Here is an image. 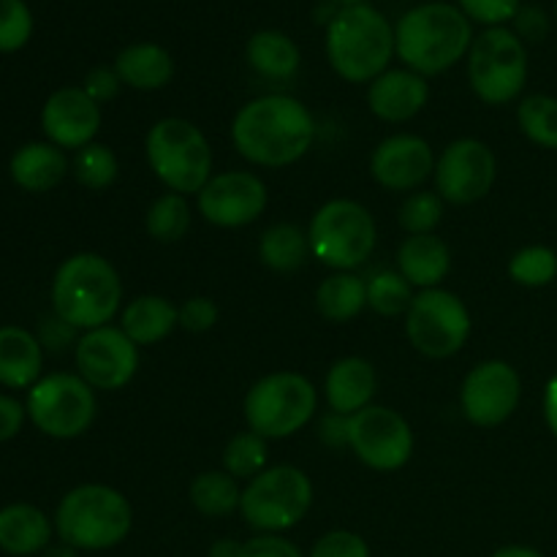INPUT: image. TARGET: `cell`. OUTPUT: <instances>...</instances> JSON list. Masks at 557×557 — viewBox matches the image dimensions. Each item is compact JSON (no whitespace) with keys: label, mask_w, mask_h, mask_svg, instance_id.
Segmentation results:
<instances>
[{"label":"cell","mask_w":557,"mask_h":557,"mask_svg":"<svg viewBox=\"0 0 557 557\" xmlns=\"http://www.w3.org/2000/svg\"><path fill=\"white\" fill-rule=\"evenodd\" d=\"M232 141L239 156L253 166H292L313 147L315 117L294 96H259L234 114Z\"/></svg>","instance_id":"6da1fadb"},{"label":"cell","mask_w":557,"mask_h":557,"mask_svg":"<svg viewBox=\"0 0 557 557\" xmlns=\"http://www.w3.org/2000/svg\"><path fill=\"white\" fill-rule=\"evenodd\" d=\"M471 44V20L462 14L460 5L444 0L406 11L395 25V54L406 69L417 71L424 79L444 74L468 58Z\"/></svg>","instance_id":"7a4b0ae2"},{"label":"cell","mask_w":557,"mask_h":557,"mask_svg":"<svg viewBox=\"0 0 557 557\" xmlns=\"http://www.w3.org/2000/svg\"><path fill=\"white\" fill-rule=\"evenodd\" d=\"M123 305V281L112 261L101 253L69 256L52 277V313L74 326L90 332L112 324Z\"/></svg>","instance_id":"3957f363"},{"label":"cell","mask_w":557,"mask_h":557,"mask_svg":"<svg viewBox=\"0 0 557 557\" xmlns=\"http://www.w3.org/2000/svg\"><path fill=\"white\" fill-rule=\"evenodd\" d=\"M326 58L332 71L351 85H370L389 71L395 58V27L373 5L337 9L326 25Z\"/></svg>","instance_id":"277c9868"},{"label":"cell","mask_w":557,"mask_h":557,"mask_svg":"<svg viewBox=\"0 0 557 557\" xmlns=\"http://www.w3.org/2000/svg\"><path fill=\"white\" fill-rule=\"evenodd\" d=\"M134 506L109 484H79L69 490L54 511V533L79 553H103L128 539Z\"/></svg>","instance_id":"5b68a950"},{"label":"cell","mask_w":557,"mask_h":557,"mask_svg":"<svg viewBox=\"0 0 557 557\" xmlns=\"http://www.w3.org/2000/svg\"><path fill=\"white\" fill-rule=\"evenodd\" d=\"M145 156L166 190L196 196L212 177V147L205 131L185 117H163L147 131Z\"/></svg>","instance_id":"8992f818"},{"label":"cell","mask_w":557,"mask_h":557,"mask_svg":"<svg viewBox=\"0 0 557 557\" xmlns=\"http://www.w3.org/2000/svg\"><path fill=\"white\" fill-rule=\"evenodd\" d=\"M243 411L248 430H253L261 438H292L319 411V389L302 373L277 370L250 386Z\"/></svg>","instance_id":"52a82bcc"},{"label":"cell","mask_w":557,"mask_h":557,"mask_svg":"<svg viewBox=\"0 0 557 557\" xmlns=\"http://www.w3.org/2000/svg\"><path fill=\"white\" fill-rule=\"evenodd\" d=\"M310 253L332 272H354L373 256L379 226L373 212L354 199H332L315 210L308 226Z\"/></svg>","instance_id":"ba28073f"},{"label":"cell","mask_w":557,"mask_h":557,"mask_svg":"<svg viewBox=\"0 0 557 557\" xmlns=\"http://www.w3.org/2000/svg\"><path fill=\"white\" fill-rule=\"evenodd\" d=\"M313 506V482L297 466H272L243 487L239 515L253 531L281 533L308 517Z\"/></svg>","instance_id":"9c48e42d"},{"label":"cell","mask_w":557,"mask_h":557,"mask_svg":"<svg viewBox=\"0 0 557 557\" xmlns=\"http://www.w3.org/2000/svg\"><path fill=\"white\" fill-rule=\"evenodd\" d=\"M468 82L479 101L504 107L520 98L528 82V49L509 27H487L468 52Z\"/></svg>","instance_id":"30bf717a"},{"label":"cell","mask_w":557,"mask_h":557,"mask_svg":"<svg viewBox=\"0 0 557 557\" xmlns=\"http://www.w3.org/2000/svg\"><path fill=\"white\" fill-rule=\"evenodd\" d=\"M27 419L54 441H74L92 428L98 413L96 389L79 373L41 375L27 389Z\"/></svg>","instance_id":"8fae6325"},{"label":"cell","mask_w":557,"mask_h":557,"mask_svg":"<svg viewBox=\"0 0 557 557\" xmlns=\"http://www.w3.org/2000/svg\"><path fill=\"white\" fill-rule=\"evenodd\" d=\"M473 319L468 305L446 288H424L406 313V337L422 357L449 359L468 343Z\"/></svg>","instance_id":"7c38bea8"},{"label":"cell","mask_w":557,"mask_h":557,"mask_svg":"<svg viewBox=\"0 0 557 557\" xmlns=\"http://www.w3.org/2000/svg\"><path fill=\"white\" fill-rule=\"evenodd\" d=\"M435 194L446 205L468 207L487 199L498 180V158L482 139H455L435 158Z\"/></svg>","instance_id":"4fadbf2b"},{"label":"cell","mask_w":557,"mask_h":557,"mask_svg":"<svg viewBox=\"0 0 557 557\" xmlns=\"http://www.w3.org/2000/svg\"><path fill=\"white\" fill-rule=\"evenodd\" d=\"M348 449L370 471H400L413 455V430L395 408L368 406L351 417Z\"/></svg>","instance_id":"5bb4252c"},{"label":"cell","mask_w":557,"mask_h":557,"mask_svg":"<svg viewBox=\"0 0 557 557\" xmlns=\"http://www.w3.org/2000/svg\"><path fill=\"white\" fill-rule=\"evenodd\" d=\"M522 400V379L504 359H484L462 379L460 408L473 428H500Z\"/></svg>","instance_id":"9a60e30c"},{"label":"cell","mask_w":557,"mask_h":557,"mask_svg":"<svg viewBox=\"0 0 557 557\" xmlns=\"http://www.w3.org/2000/svg\"><path fill=\"white\" fill-rule=\"evenodd\" d=\"M76 373L98 392H117L134 381L139 370V346L120 326H98L82 332L74 343Z\"/></svg>","instance_id":"2e32d148"},{"label":"cell","mask_w":557,"mask_h":557,"mask_svg":"<svg viewBox=\"0 0 557 557\" xmlns=\"http://www.w3.org/2000/svg\"><path fill=\"white\" fill-rule=\"evenodd\" d=\"M267 185L253 172L212 174L210 183L196 194V210L207 223L218 228H243L259 221L267 210Z\"/></svg>","instance_id":"e0dca14e"},{"label":"cell","mask_w":557,"mask_h":557,"mask_svg":"<svg viewBox=\"0 0 557 557\" xmlns=\"http://www.w3.org/2000/svg\"><path fill=\"white\" fill-rule=\"evenodd\" d=\"M101 123V103L92 101L82 87H60L41 107L44 136L60 150H82L92 145Z\"/></svg>","instance_id":"ac0fdd59"},{"label":"cell","mask_w":557,"mask_h":557,"mask_svg":"<svg viewBox=\"0 0 557 557\" xmlns=\"http://www.w3.org/2000/svg\"><path fill=\"white\" fill-rule=\"evenodd\" d=\"M435 172V156L428 139L417 134H392L370 156V174L386 190H417Z\"/></svg>","instance_id":"d6986e66"},{"label":"cell","mask_w":557,"mask_h":557,"mask_svg":"<svg viewBox=\"0 0 557 557\" xmlns=\"http://www.w3.org/2000/svg\"><path fill=\"white\" fill-rule=\"evenodd\" d=\"M430 101V85L411 69H389L368 85V109L392 125L417 117Z\"/></svg>","instance_id":"ffe728a7"},{"label":"cell","mask_w":557,"mask_h":557,"mask_svg":"<svg viewBox=\"0 0 557 557\" xmlns=\"http://www.w3.org/2000/svg\"><path fill=\"white\" fill-rule=\"evenodd\" d=\"M375 392H379V373L368 359L343 357L326 370L324 400L330 411L354 417L362 408L373 406Z\"/></svg>","instance_id":"44dd1931"},{"label":"cell","mask_w":557,"mask_h":557,"mask_svg":"<svg viewBox=\"0 0 557 557\" xmlns=\"http://www.w3.org/2000/svg\"><path fill=\"white\" fill-rule=\"evenodd\" d=\"M71 163L65 150L54 147L52 141H27L11 156L9 174L16 188L27 194H47L58 188L69 174Z\"/></svg>","instance_id":"7402d4cb"},{"label":"cell","mask_w":557,"mask_h":557,"mask_svg":"<svg viewBox=\"0 0 557 557\" xmlns=\"http://www.w3.org/2000/svg\"><path fill=\"white\" fill-rule=\"evenodd\" d=\"M397 272L413 288H441L451 272V250L435 234H413L397 248Z\"/></svg>","instance_id":"603a6c76"},{"label":"cell","mask_w":557,"mask_h":557,"mask_svg":"<svg viewBox=\"0 0 557 557\" xmlns=\"http://www.w3.org/2000/svg\"><path fill=\"white\" fill-rule=\"evenodd\" d=\"M44 370V346L38 335L22 326H0V386L30 389Z\"/></svg>","instance_id":"cb8c5ba5"},{"label":"cell","mask_w":557,"mask_h":557,"mask_svg":"<svg viewBox=\"0 0 557 557\" xmlns=\"http://www.w3.org/2000/svg\"><path fill=\"white\" fill-rule=\"evenodd\" d=\"M54 520L38 506L9 504L0 509V549L11 557H30L44 553L52 542Z\"/></svg>","instance_id":"d4e9b609"},{"label":"cell","mask_w":557,"mask_h":557,"mask_svg":"<svg viewBox=\"0 0 557 557\" xmlns=\"http://www.w3.org/2000/svg\"><path fill=\"white\" fill-rule=\"evenodd\" d=\"M114 71L131 90H163L174 76V58L166 47L152 41L131 44L114 58Z\"/></svg>","instance_id":"484cf974"},{"label":"cell","mask_w":557,"mask_h":557,"mask_svg":"<svg viewBox=\"0 0 557 557\" xmlns=\"http://www.w3.org/2000/svg\"><path fill=\"white\" fill-rule=\"evenodd\" d=\"M180 326L177 305L169 302L161 294H141L134 297L120 313V330L136 346H158Z\"/></svg>","instance_id":"4316f807"},{"label":"cell","mask_w":557,"mask_h":557,"mask_svg":"<svg viewBox=\"0 0 557 557\" xmlns=\"http://www.w3.org/2000/svg\"><path fill=\"white\" fill-rule=\"evenodd\" d=\"M245 58L256 74L270 82L294 79L302 65V52H299L297 41L281 30L253 33L245 47Z\"/></svg>","instance_id":"83f0119b"},{"label":"cell","mask_w":557,"mask_h":557,"mask_svg":"<svg viewBox=\"0 0 557 557\" xmlns=\"http://www.w3.org/2000/svg\"><path fill=\"white\" fill-rule=\"evenodd\" d=\"M368 308V281L357 272H332L315 288V310L332 324H346Z\"/></svg>","instance_id":"f1b7e54d"},{"label":"cell","mask_w":557,"mask_h":557,"mask_svg":"<svg viewBox=\"0 0 557 557\" xmlns=\"http://www.w3.org/2000/svg\"><path fill=\"white\" fill-rule=\"evenodd\" d=\"M310 256L313 253H310L308 232H302L294 223H275V226L264 228L259 239L261 264L272 272H281V275L302 270Z\"/></svg>","instance_id":"f546056e"},{"label":"cell","mask_w":557,"mask_h":557,"mask_svg":"<svg viewBox=\"0 0 557 557\" xmlns=\"http://www.w3.org/2000/svg\"><path fill=\"white\" fill-rule=\"evenodd\" d=\"M190 506L199 511L201 517H232L234 511H239L243 504V487H239L237 479L226 471H201L199 476L190 482Z\"/></svg>","instance_id":"4dcf8cb0"},{"label":"cell","mask_w":557,"mask_h":557,"mask_svg":"<svg viewBox=\"0 0 557 557\" xmlns=\"http://www.w3.org/2000/svg\"><path fill=\"white\" fill-rule=\"evenodd\" d=\"M190 223H194V210H190L188 196L172 194V190L152 199L145 212L147 234L161 245L180 243L190 232Z\"/></svg>","instance_id":"1f68e13d"},{"label":"cell","mask_w":557,"mask_h":557,"mask_svg":"<svg viewBox=\"0 0 557 557\" xmlns=\"http://www.w3.org/2000/svg\"><path fill=\"white\" fill-rule=\"evenodd\" d=\"M517 125L533 145L557 150V98L547 92L525 96L517 107Z\"/></svg>","instance_id":"d6a6232c"},{"label":"cell","mask_w":557,"mask_h":557,"mask_svg":"<svg viewBox=\"0 0 557 557\" xmlns=\"http://www.w3.org/2000/svg\"><path fill=\"white\" fill-rule=\"evenodd\" d=\"M413 297V286L397 270H381L368 281V308L384 319L406 315Z\"/></svg>","instance_id":"836d02e7"},{"label":"cell","mask_w":557,"mask_h":557,"mask_svg":"<svg viewBox=\"0 0 557 557\" xmlns=\"http://www.w3.org/2000/svg\"><path fill=\"white\" fill-rule=\"evenodd\" d=\"M509 277L522 288H547L557 281V253L547 245H525L509 259Z\"/></svg>","instance_id":"e575fe53"},{"label":"cell","mask_w":557,"mask_h":557,"mask_svg":"<svg viewBox=\"0 0 557 557\" xmlns=\"http://www.w3.org/2000/svg\"><path fill=\"white\" fill-rule=\"evenodd\" d=\"M71 169H74V177L82 188L107 190V188H112L114 180H117L120 161H117V156H114L112 147L92 141V145L76 150Z\"/></svg>","instance_id":"d590c367"},{"label":"cell","mask_w":557,"mask_h":557,"mask_svg":"<svg viewBox=\"0 0 557 557\" xmlns=\"http://www.w3.org/2000/svg\"><path fill=\"white\" fill-rule=\"evenodd\" d=\"M267 438L256 435L253 430L237 433L223 449V471L232 473L237 482H250L267 471Z\"/></svg>","instance_id":"8d00e7d4"},{"label":"cell","mask_w":557,"mask_h":557,"mask_svg":"<svg viewBox=\"0 0 557 557\" xmlns=\"http://www.w3.org/2000/svg\"><path fill=\"white\" fill-rule=\"evenodd\" d=\"M444 205L435 190H417L400 205V226L408 237L413 234H435L438 223L444 221Z\"/></svg>","instance_id":"74e56055"},{"label":"cell","mask_w":557,"mask_h":557,"mask_svg":"<svg viewBox=\"0 0 557 557\" xmlns=\"http://www.w3.org/2000/svg\"><path fill=\"white\" fill-rule=\"evenodd\" d=\"M33 36V14L25 0H0V52H20Z\"/></svg>","instance_id":"f35d334b"},{"label":"cell","mask_w":557,"mask_h":557,"mask_svg":"<svg viewBox=\"0 0 557 557\" xmlns=\"http://www.w3.org/2000/svg\"><path fill=\"white\" fill-rule=\"evenodd\" d=\"M457 5L468 20L484 27H506L522 9L520 0H457Z\"/></svg>","instance_id":"ab89813d"},{"label":"cell","mask_w":557,"mask_h":557,"mask_svg":"<svg viewBox=\"0 0 557 557\" xmlns=\"http://www.w3.org/2000/svg\"><path fill=\"white\" fill-rule=\"evenodd\" d=\"M308 557H370V547L359 533L330 531L313 544Z\"/></svg>","instance_id":"60d3db41"},{"label":"cell","mask_w":557,"mask_h":557,"mask_svg":"<svg viewBox=\"0 0 557 557\" xmlns=\"http://www.w3.org/2000/svg\"><path fill=\"white\" fill-rule=\"evenodd\" d=\"M218 315H221V310H218L215 299L210 297H190L177 308L180 330L190 332V335L210 332L218 324Z\"/></svg>","instance_id":"b9f144b4"},{"label":"cell","mask_w":557,"mask_h":557,"mask_svg":"<svg viewBox=\"0 0 557 557\" xmlns=\"http://www.w3.org/2000/svg\"><path fill=\"white\" fill-rule=\"evenodd\" d=\"M120 87H123V79H120V74L114 71V65H96V69L87 71L82 90L103 107V103H109L112 98H117Z\"/></svg>","instance_id":"7bdbcfd3"},{"label":"cell","mask_w":557,"mask_h":557,"mask_svg":"<svg viewBox=\"0 0 557 557\" xmlns=\"http://www.w3.org/2000/svg\"><path fill=\"white\" fill-rule=\"evenodd\" d=\"M243 557H305L294 542L283 539L281 533H259V536L243 542Z\"/></svg>","instance_id":"ee69618b"},{"label":"cell","mask_w":557,"mask_h":557,"mask_svg":"<svg viewBox=\"0 0 557 557\" xmlns=\"http://www.w3.org/2000/svg\"><path fill=\"white\" fill-rule=\"evenodd\" d=\"M515 33L522 38V44L544 41L549 33L547 11L539 9V5H522L515 16Z\"/></svg>","instance_id":"f6af8a7d"},{"label":"cell","mask_w":557,"mask_h":557,"mask_svg":"<svg viewBox=\"0 0 557 557\" xmlns=\"http://www.w3.org/2000/svg\"><path fill=\"white\" fill-rule=\"evenodd\" d=\"M25 419H27L25 403H20L16 397L3 395V392H0V444H5V441L20 435L22 428H25Z\"/></svg>","instance_id":"bcb514c9"},{"label":"cell","mask_w":557,"mask_h":557,"mask_svg":"<svg viewBox=\"0 0 557 557\" xmlns=\"http://www.w3.org/2000/svg\"><path fill=\"white\" fill-rule=\"evenodd\" d=\"M348 433H351V417H343V413L330 411L324 419H321L319 438L321 444L330 446V449H346Z\"/></svg>","instance_id":"7dc6e473"},{"label":"cell","mask_w":557,"mask_h":557,"mask_svg":"<svg viewBox=\"0 0 557 557\" xmlns=\"http://www.w3.org/2000/svg\"><path fill=\"white\" fill-rule=\"evenodd\" d=\"M38 341H41V346L52 348V351H60V348H65V343H71V341L76 343V341H79V337H76L74 326H69L63 319L52 315V319H47L41 324V332H38Z\"/></svg>","instance_id":"c3c4849f"},{"label":"cell","mask_w":557,"mask_h":557,"mask_svg":"<svg viewBox=\"0 0 557 557\" xmlns=\"http://www.w3.org/2000/svg\"><path fill=\"white\" fill-rule=\"evenodd\" d=\"M544 422L557 441V373L547 381V389H544Z\"/></svg>","instance_id":"681fc988"},{"label":"cell","mask_w":557,"mask_h":557,"mask_svg":"<svg viewBox=\"0 0 557 557\" xmlns=\"http://www.w3.org/2000/svg\"><path fill=\"white\" fill-rule=\"evenodd\" d=\"M207 557H243V542H234V539H218L210 547Z\"/></svg>","instance_id":"f907efd6"},{"label":"cell","mask_w":557,"mask_h":557,"mask_svg":"<svg viewBox=\"0 0 557 557\" xmlns=\"http://www.w3.org/2000/svg\"><path fill=\"white\" fill-rule=\"evenodd\" d=\"M490 557H547V555L536 547H525V544H506V547H498Z\"/></svg>","instance_id":"816d5d0a"},{"label":"cell","mask_w":557,"mask_h":557,"mask_svg":"<svg viewBox=\"0 0 557 557\" xmlns=\"http://www.w3.org/2000/svg\"><path fill=\"white\" fill-rule=\"evenodd\" d=\"M41 557H79V549L69 547V544H54V547H47L41 553Z\"/></svg>","instance_id":"f5cc1de1"},{"label":"cell","mask_w":557,"mask_h":557,"mask_svg":"<svg viewBox=\"0 0 557 557\" xmlns=\"http://www.w3.org/2000/svg\"><path fill=\"white\" fill-rule=\"evenodd\" d=\"M335 3H341L343 9H346V5H362V3H368V0H335Z\"/></svg>","instance_id":"db71d44e"},{"label":"cell","mask_w":557,"mask_h":557,"mask_svg":"<svg viewBox=\"0 0 557 557\" xmlns=\"http://www.w3.org/2000/svg\"><path fill=\"white\" fill-rule=\"evenodd\" d=\"M555 22H557V3H555Z\"/></svg>","instance_id":"11a10c76"}]
</instances>
